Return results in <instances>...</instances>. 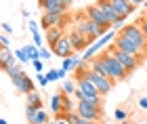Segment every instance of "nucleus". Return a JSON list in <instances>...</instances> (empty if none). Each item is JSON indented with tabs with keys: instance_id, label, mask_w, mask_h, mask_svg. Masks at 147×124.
<instances>
[{
	"instance_id": "obj_1",
	"label": "nucleus",
	"mask_w": 147,
	"mask_h": 124,
	"mask_svg": "<svg viewBox=\"0 0 147 124\" xmlns=\"http://www.w3.org/2000/svg\"><path fill=\"white\" fill-rule=\"evenodd\" d=\"M101 59H103V65H105V76L111 78L113 82H122V80H126V78H128L130 71L126 69L122 63H120V59L111 53V51H105V53H101Z\"/></svg>"
},
{
	"instance_id": "obj_2",
	"label": "nucleus",
	"mask_w": 147,
	"mask_h": 124,
	"mask_svg": "<svg viewBox=\"0 0 147 124\" xmlns=\"http://www.w3.org/2000/svg\"><path fill=\"white\" fill-rule=\"evenodd\" d=\"M74 30H78L80 34H82L86 40L90 42V44H95L103 34H107V32H103L101 28H99V25H95L92 21H88V19H86V15H84V17L80 15V19L76 21V28H74Z\"/></svg>"
},
{
	"instance_id": "obj_3",
	"label": "nucleus",
	"mask_w": 147,
	"mask_h": 124,
	"mask_svg": "<svg viewBox=\"0 0 147 124\" xmlns=\"http://www.w3.org/2000/svg\"><path fill=\"white\" fill-rule=\"evenodd\" d=\"M118 36H120V38H124V40H128L130 44H135V46L141 51V53H145V49H147V40H145V36H143L141 28H139V23L124 25V30L120 32Z\"/></svg>"
},
{
	"instance_id": "obj_4",
	"label": "nucleus",
	"mask_w": 147,
	"mask_h": 124,
	"mask_svg": "<svg viewBox=\"0 0 147 124\" xmlns=\"http://www.w3.org/2000/svg\"><path fill=\"white\" fill-rule=\"evenodd\" d=\"M78 74H84L88 80L97 86V90L101 95H107V93H111V88H113V80L111 78H107V76H101V74H97V71H90V69H80Z\"/></svg>"
},
{
	"instance_id": "obj_5",
	"label": "nucleus",
	"mask_w": 147,
	"mask_h": 124,
	"mask_svg": "<svg viewBox=\"0 0 147 124\" xmlns=\"http://www.w3.org/2000/svg\"><path fill=\"white\" fill-rule=\"evenodd\" d=\"M84 15L88 21H92L95 25H99L103 32H109L111 30V23H109V19L105 17V13L101 11V6L99 4H90V6H86V11H84Z\"/></svg>"
},
{
	"instance_id": "obj_6",
	"label": "nucleus",
	"mask_w": 147,
	"mask_h": 124,
	"mask_svg": "<svg viewBox=\"0 0 147 124\" xmlns=\"http://www.w3.org/2000/svg\"><path fill=\"white\" fill-rule=\"evenodd\" d=\"M109 51H111V53L118 57V59H120V63H122L124 67L130 71V74H132V71H135V69L139 67V65H141V61H143L141 57H137V55H128V53H122V51H118V49H111V46H109Z\"/></svg>"
},
{
	"instance_id": "obj_7",
	"label": "nucleus",
	"mask_w": 147,
	"mask_h": 124,
	"mask_svg": "<svg viewBox=\"0 0 147 124\" xmlns=\"http://www.w3.org/2000/svg\"><path fill=\"white\" fill-rule=\"evenodd\" d=\"M78 116L80 118H84V120H92V122H101L103 118V114H101V109L99 107H92L88 105V103H84V101H78Z\"/></svg>"
},
{
	"instance_id": "obj_8",
	"label": "nucleus",
	"mask_w": 147,
	"mask_h": 124,
	"mask_svg": "<svg viewBox=\"0 0 147 124\" xmlns=\"http://www.w3.org/2000/svg\"><path fill=\"white\" fill-rule=\"evenodd\" d=\"M53 53H55L57 57H61V59H67V57H74V53H76V51H74V46H71V42H69V38H67V34H65L61 40H59L55 46L51 49Z\"/></svg>"
},
{
	"instance_id": "obj_9",
	"label": "nucleus",
	"mask_w": 147,
	"mask_h": 124,
	"mask_svg": "<svg viewBox=\"0 0 147 124\" xmlns=\"http://www.w3.org/2000/svg\"><path fill=\"white\" fill-rule=\"evenodd\" d=\"M97 4L101 6V11L105 13V17L109 19V23H111V25H116V23H122V21H124V17H120V15H118V11L113 9L111 0H99Z\"/></svg>"
},
{
	"instance_id": "obj_10",
	"label": "nucleus",
	"mask_w": 147,
	"mask_h": 124,
	"mask_svg": "<svg viewBox=\"0 0 147 124\" xmlns=\"http://www.w3.org/2000/svg\"><path fill=\"white\" fill-rule=\"evenodd\" d=\"M111 49H118V51H122V53H128V55H137V57H145V53H141L135 44H130L128 40H124V38H120V36H116V42L111 44Z\"/></svg>"
},
{
	"instance_id": "obj_11",
	"label": "nucleus",
	"mask_w": 147,
	"mask_h": 124,
	"mask_svg": "<svg viewBox=\"0 0 147 124\" xmlns=\"http://www.w3.org/2000/svg\"><path fill=\"white\" fill-rule=\"evenodd\" d=\"M65 21V15H51V13H44L42 19H40V28L49 32L51 28H61Z\"/></svg>"
},
{
	"instance_id": "obj_12",
	"label": "nucleus",
	"mask_w": 147,
	"mask_h": 124,
	"mask_svg": "<svg viewBox=\"0 0 147 124\" xmlns=\"http://www.w3.org/2000/svg\"><path fill=\"white\" fill-rule=\"evenodd\" d=\"M13 84H15L17 93H21V95H30V93H34V90H36V84L32 82V78H30L28 74L21 76V78H15Z\"/></svg>"
},
{
	"instance_id": "obj_13",
	"label": "nucleus",
	"mask_w": 147,
	"mask_h": 124,
	"mask_svg": "<svg viewBox=\"0 0 147 124\" xmlns=\"http://www.w3.org/2000/svg\"><path fill=\"white\" fill-rule=\"evenodd\" d=\"M67 38H69V42H71V46H74V51H76V53H78V51H86V49L90 46V42L86 40V38L80 34L78 30L67 32Z\"/></svg>"
},
{
	"instance_id": "obj_14",
	"label": "nucleus",
	"mask_w": 147,
	"mask_h": 124,
	"mask_svg": "<svg viewBox=\"0 0 147 124\" xmlns=\"http://www.w3.org/2000/svg\"><path fill=\"white\" fill-rule=\"evenodd\" d=\"M78 88L82 90L84 95H90V97H103V95L97 90V86H95V84H92L84 74H78Z\"/></svg>"
},
{
	"instance_id": "obj_15",
	"label": "nucleus",
	"mask_w": 147,
	"mask_h": 124,
	"mask_svg": "<svg viewBox=\"0 0 147 124\" xmlns=\"http://www.w3.org/2000/svg\"><path fill=\"white\" fill-rule=\"evenodd\" d=\"M0 65H2L4 71L11 69V67H15V65H19L15 53H13V51H9V49H0Z\"/></svg>"
},
{
	"instance_id": "obj_16",
	"label": "nucleus",
	"mask_w": 147,
	"mask_h": 124,
	"mask_svg": "<svg viewBox=\"0 0 147 124\" xmlns=\"http://www.w3.org/2000/svg\"><path fill=\"white\" fill-rule=\"evenodd\" d=\"M111 4H113V9L118 11V15L124 17V19L130 17L132 13H135V9H137L132 2H126V0H111Z\"/></svg>"
},
{
	"instance_id": "obj_17",
	"label": "nucleus",
	"mask_w": 147,
	"mask_h": 124,
	"mask_svg": "<svg viewBox=\"0 0 147 124\" xmlns=\"http://www.w3.org/2000/svg\"><path fill=\"white\" fill-rule=\"evenodd\" d=\"M65 36V32H63V28H51L49 32H46V42H49V46L53 49V46H55V44L59 42V40H61V38Z\"/></svg>"
},
{
	"instance_id": "obj_18",
	"label": "nucleus",
	"mask_w": 147,
	"mask_h": 124,
	"mask_svg": "<svg viewBox=\"0 0 147 124\" xmlns=\"http://www.w3.org/2000/svg\"><path fill=\"white\" fill-rule=\"evenodd\" d=\"M51 112H53V116L65 114L63 112V93H57V95L51 97Z\"/></svg>"
},
{
	"instance_id": "obj_19",
	"label": "nucleus",
	"mask_w": 147,
	"mask_h": 124,
	"mask_svg": "<svg viewBox=\"0 0 147 124\" xmlns=\"http://www.w3.org/2000/svg\"><path fill=\"white\" fill-rule=\"evenodd\" d=\"M76 109H78V101H74L71 97L63 95V112L65 114H71V112H76Z\"/></svg>"
},
{
	"instance_id": "obj_20",
	"label": "nucleus",
	"mask_w": 147,
	"mask_h": 124,
	"mask_svg": "<svg viewBox=\"0 0 147 124\" xmlns=\"http://www.w3.org/2000/svg\"><path fill=\"white\" fill-rule=\"evenodd\" d=\"M23 51H25V55L30 57V63L40 59V49L36 46V44H28V46H23Z\"/></svg>"
},
{
	"instance_id": "obj_21",
	"label": "nucleus",
	"mask_w": 147,
	"mask_h": 124,
	"mask_svg": "<svg viewBox=\"0 0 147 124\" xmlns=\"http://www.w3.org/2000/svg\"><path fill=\"white\" fill-rule=\"evenodd\" d=\"M113 36H116V34H113V30H109L107 34H103V36H101V38L97 40V46L103 51V49H105V46H107V44H109V42L113 40Z\"/></svg>"
},
{
	"instance_id": "obj_22",
	"label": "nucleus",
	"mask_w": 147,
	"mask_h": 124,
	"mask_svg": "<svg viewBox=\"0 0 147 124\" xmlns=\"http://www.w3.org/2000/svg\"><path fill=\"white\" fill-rule=\"evenodd\" d=\"M25 97H28V105H36L38 109H42V99H40V95L36 93V90L30 93V95H25Z\"/></svg>"
},
{
	"instance_id": "obj_23",
	"label": "nucleus",
	"mask_w": 147,
	"mask_h": 124,
	"mask_svg": "<svg viewBox=\"0 0 147 124\" xmlns=\"http://www.w3.org/2000/svg\"><path fill=\"white\" fill-rule=\"evenodd\" d=\"M4 74H9V76H11V80H15V78H21V76H25V71H23V67H21V63H19V65H15V67L6 69Z\"/></svg>"
},
{
	"instance_id": "obj_24",
	"label": "nucleus",
	"mask_w": 147,
	"mask_h": 124,
	"mask_svg": "<svg viewBox=\"0 0 147 124\" xmlns=\"http://www.w3.org/2000/svg\"><path fill=\"white\" fill-rule=\"evenodd\" d=\"M78 90V84L76 82H71V80H65V84H63V95H67V97H71L74 93Z\"/></svg>"
},
{
	"instance_id": "obj_25",
	"label": "nucleus",
	"mask_w": 147,
	"mask_h": 124,
	"mask_svg": "<svg viewBox=\"0 0 147 124\" xmlns=\"http://www.w3.org/2000/svg\"><path fill=\"white\" fill-rule=\"evenodd\" d=\"M51 120H49V114L44 112V109H38V114H36V118H34V122L32 124H49Z\"/></svg>"
},
{
	"instance_id": "obj_26",
	"label": "nucleus",
	"mask_w": 147,
	"mask_h": 124,
	"mask_svg": "<svg viewBox=\"0 0 147 124\" xmlns=\"http://www.w3.org/2000/svg\"><path fill=\"white\" fill-rule=\"evenodd\" d=\"M36 114H38V107H36V105H25V118L30 120V124L34 122Z\"/></svg>"
},
{
	"instance_id": "obj_27",
	"label": "nucleus",
	"mask_w": 147,
	"mask_h": 124,
	"mask_svg": "<svg viewBox=\"0 0 147 124\" xmlns=\"http://www.w3.org/2000/svg\"><path fill=\"white\" fill-rule=\"evenodd\" d=\"M13 53H15V57H17V61H19V63H28V61H30V57L25 55V51H23V49H15Z\"/></svg>"
},
{
	"instance_id": "obj_28",
	"label": "nucleus",
	"mask_w": 147,
	"mask_h": 124,
	"mask_svg": "<svg viewBox=\"0 0 147 124\" xmlns=\"http://www.w3.org/2000/svg\"><path fill=\"white\" fill-rule=\"evenodd\" d=\"M53 55H55V53H53V51H49L46 46L40 49V59H42V61H51V57H53Z\"/></svg>"
},
{
	"instance_id": "obj_29",
	"label": "nucleus",
	"mask_w": 147,
	"mask_h": 124,
	"mask_svg": "<svg viewBox=\"0 0 147 124\" xmlns=\"http://www.w3.org/2000/svg\"><path fill=\"white\" fill-rule=\"evenodd\" d=\"M28 28H30V32H32V36H34V34H38V32H40V23H36L34 19H30V21H28Z\"/></svg>"
},
{
	"instance_id": "obj_30",
	"label": "nucleus",
	"mask_w": 147,
	"mask_h": 124,
	"mask_svg": "<svg viewBox=\"0 0 147 124\" xmlns=\"http://www.w3.org/2000/svg\"><path fill=\"white\" fill-rule=\"evenodd\" d=\"M139 28H141V32H143V36H145V40H147V17H141L139 19Z\"/></svg>"
},
{
	"instance_id": "obj_31",
	"label": "nucleus",
	"mask_w": 147,
	"mask_h": 124,
	"mask_svg": "<svg viewBox=\"0 0 147 124\" xmlns=\"http://www.w3.org/2000/svg\"><path fill=\"white\" fill-rule=\"evenodd\" d=\"M46 78H49V82L61 80V78H59V69H49V74H46Z\"/></svg>"
},
{
	"instance_id": "obj_32",
	"label": "nucleus",
	"mask_w": 147,
	"mask_h": 124,
	"mask_svg": "<svg viewBox=\"0 0 147 124\" xmlns=\"http://www.w3.org/2000/svg\"><path fill=\"white\" fill-rule=\"evenodd\" d=\"M32 67L36 69V74H42V69H44V63H42V59H36V61H32Z\"/></svg>"
},
{
	"instance_id": "obj_33",
	"label": "nucleus",
	"mask_w": 147,
	"mask_h": 124,
	"mask_svg": "<svg viewBox=\"0 0 147 124\" xmlns=\"http://www.w3.org/2000/svg\"><path fill=\"white\" fill-rule=\"evenodd\" d=\"M34 44H36L38 49H42V46H44V36L40 34V32H38V34H34Z\"/></svg>"
},
{
	"instance_id": "obj_34",
	"label": "nucleus",
	"mask_w": 147,
	"mask_h": 124,
	"mask_svg": "<svg viewBox=\"0 0 147 124\" xmlns=\"http://www.w3.org/2000/svg\"><path fill=\"white\" fill-rule=\"evenodd\" d=\"M55 124H71L69 120H67V114H61V116H55Z\"/></svg>"
},
{
	"instance_id": "obj_35",
	"label": "nucleus",
	"mask_w": 147,
	"mask_h": 124,
	"mask_svg": "<svg viewBox=\"0 0 147 124\" xmlns=\"http://www.w3.org/2000/svg\"><path fill=\"white\" fill-rule=\"evenodd\" d=\"M9 44H11V38H9V34L0 36V49H9Z\"/></svg>"
},
{
	"instance_id": "obj_36",
	"label": "nucleus",
	"mask_w": 147,
	"mask_h": 124,
	"mask_svg": "<svg viewBox=\"0 0 147 124\" xmlns=\"http://www.w3.org/2000/svg\"><path fill=\"white\" fill-rule=\"evenodd\" d=\"M36 80H38L40 86H46V84H49V78H46V74H38V76H36Z\"/></svg>"
},
{
	"instance_id": "obj_37",
	"label": "nucleus",
	"mask_w": 147,
	"mask_h": 124,
	"mask_svg": "<svg viewBox=\"0 0 147 124\" xmlns=\"http://www.w3.org/2000/svg\"><path fill=\"white\" fill-rule=\"evenodd\" d=\"M113 116H116V120H120V122L126 120V112H124V109H116V114H113Z\"/></svg>"
},
{
	"instance_id": "obj_38",
	"label": "nucleus",
	"mask_w": 147,
	"mask_h": 124,
	"mask_svg": "<svg viewBox=\"0 0 147 124\" xmlns=\"http://www.w3.org/2000/svg\"><path fill=\"white\" fill-rule=\"evenodd\" d=\"M67 120H69L71 124H78V120H80V116H78V112H71V114H67Z\"/></svg>"
},
{
	"instance_id": "obj_39",
	"label": "nucleus",
	"mask_w": 147,
	"mask_h": 124,
	"mask_svg": "<svg viewBox=\"0 0 147 124\" xmlns=\"http://www.w3.org/2000/svg\"><path fill=\"white\" fill-rule=\"evenodd\" d=\"M2 32H4V34H11V32H13V28H11V25L6 23V21H2Z\"/></svg>"
},
{
	"instance_id": "obj_40",
	"label": "nucleus",
	"mask_w": 147,
	"mask_h": 124,
	"mask_svg": "<svg viewBox=\"0 0 147 124\" xmlns=\"http://www.w3.org/2000/svg\"><path fill=\"white\" fill-rule=\"evenodd\" d=\"M139 107H141V109H147V97H141V99H139Z\"/></svg>"
},
{
	"instance_id": "obj_41",
	"label": "nucleus",
	"mask_w": 147,
	"mask_h": 124,
	"mask_svg": "<svg viewBox=\"0 0 147 124\" xmlns=\"http://www.w3.org/2000/svg\"><path fill=\"white\" fill-rule=\"evenodd\" d=\"M57 2H59V4H63V6H65V9H67V6H69V4L74 2V0H57Z\"/></svg>"
},
{
	"instance_id": "obj_42",
	"label": "nucleus",
	"mask_w": 147,
	"mask_h": 124,
	"mask_svg": "<svg viewBox=\"0 0 147 124\" xmlns=\"http://www.w3.org/2000/svg\"><path fill=\"white\" fill-rule=\"evenodd\" d=\"M78 124H99V122H92V120H84V118H80Z\"/></svg>"
},
{
	"instance_id": "obj_43",
	"label": "nucleus",
	"mask_w": 147,
	"mask_h": 124,
	"mask_svg": "<svg viewBox=\"0 0 147 124\" xmlns=\"http://www.w3.org/2000/svg\"><path fill=\"white\" fill-rule=\"evenodd\" d=\"M130 2L135 4V6H139V4H145V0H130Z\"/></svg>"
},
{
	"instance_id": "obj_44",
	"label": "nucleus",
	"mask_w": 147,
	"mask_h": 124,
	"mask_svg": "<svg viewBox=\"0 0 147 124\" xmlns=\"http://www.w3.org/2000/svg\"><path fill=\"white\" fill-rule=\"evenodd\" d=\"M0 124H9V122H6V120H0Z\"/></svg>"
},
{
	"instance_id": "obj_45",
	"label": "nucleus",
	"mask_w": 147,
	"mask_h": 124,
	"mask_svg": "<svg viewBox=\"0 0 147 124\" xmlns=\"http://www.w3.org/2000/svg\"><path fill=\"white\" fill-rule=\"evenodd\" d=\"M120 124H130V122H126V120H124V122H120Z\"/></svg>"
},
{
	"instance_id": "obj_46",
	"label": "nucleus",
	"mask_w": 147,
	"mask_h": 124,
	"mask_svg": "<svg viewBox=\"0 0 147 124\" xmlns=\"http://www.w3.org/2000/svg\"><path fill=\"white\" fill-rule=\"evenodd\" d=\"M46 2H57V0H46Z\"/></svg>"
},
{
	"instance_id": "obj_47",
	"label": "nucleus",
	"mask_w": 147,
	"mask_h": 124,
	"mask_svg": "<svg viewBox=\"0 0 147 124\" xmlns=\"http://www.w3.org/2000/svg\"><path fill=\"white\" fill-rule=\"evenodd\" d=\"M49 124H55V120H51V122H49Z\"/></svg>"
},
{
	"instance_id": "obj_48",
	"label": "nucleus",
	"mask_w": 147,
	"mask_h": 124,
	"mask_svg": "<svg viewBox=\"0 0 147 124\" xmlns=\"http://www.w3.org/2000/svg\"><path fill=\"white\" fill-rule=\"evenodd\" d=\"M126 2H130V0H126Z\"/></svg>"
},
{
	"instance_id": "obj_49",
	"label": "nucleus",
	"mask_w": 147,
	"mask_h": 124,
	"mask_svg": "<svg viewBox=\"0 0 147 124\" xmlns=\"http://www.w3.org/2000/svg\"><path fill=\"white\" fill-rule=\"evenodd\" d=\"M145 17H147V13H145Z\"/></svg>"
}]
</instances>
